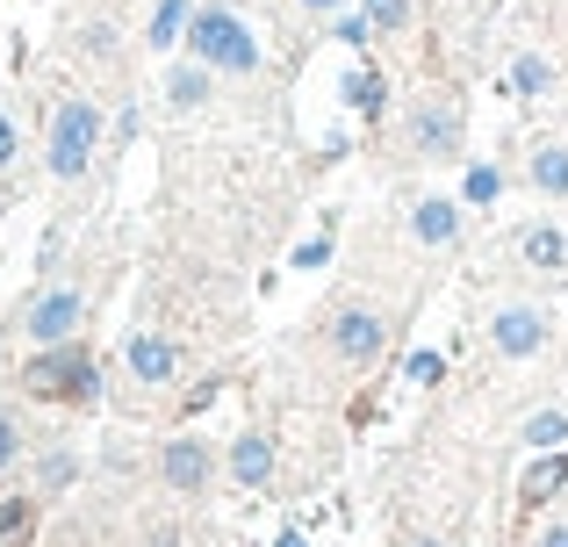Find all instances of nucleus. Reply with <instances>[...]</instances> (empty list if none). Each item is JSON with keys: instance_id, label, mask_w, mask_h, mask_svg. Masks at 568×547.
Instances as JSON below:
<instances>
[{"instance_id": "1", "label": "nucleus", "mask_w": 568, "mask_h": 547, "mask_svg": "<svg viewBox=\"0 0 568 547\" xmlns=\"http://www.w3.org/2000/svg\"><path fill=\"white\" fill-rule=\"evenodd\" d=\"M187 37H194V51H202L209 65H223V72H252L260 65V43H252V29L237 22L231 8H202L187 22Z\"/></svg>"}, {"instance_id": "2", "label": "nucleus", "mask_w": 568, "mask_h": 547, "mask_svg": "<svg viewBox=\"0 0 568 547\" xmlns=\"http://www.w3.org/2000/svg\"><path fill=\"white\" fill-rule=\"evenodd\" d=\"M29 396H43V404H87L94 396V361H87L80 346H51L43 361H29Z\"/></svg>"}, {"instance_id": "3", "label": "nucleus", "mask_w": 568, "mask_h": 547, "mask_svg": "<svg viewBox=\"0 0 568 547\" xmlns=\"http://www.w3.org/2000/svg\"><path fill=\"white\" fill-rule=\"evenodd\" d=\"M94 109L87 101H65V109L51 115V173L58 181H80L87 173V152H94Z\"/></svg>"}, {"instance_id": "4", "label": "nucleus", "mask_w": 568, "mask_h": 547, "mask_svg": "<svg viewBox=\"0 0 568 547\" xmlns=\"http://www.w3.org/2000/svg\"><path fill=\"white\" fill-rule=\"evenodd\" d=\"M72 324H80V295L72 288H51L29 303V332L43 338V346H58V338H72Z\"/></svg>"}, {"instance_id": "5", "label": "nucleus", "mask_w": 568, "mask_h": 547, "mask_svg": "<svg viewBox=\"0 0 568 547\" xmlns=\"http://www.w3.org/2000/svg\"><path fill=\"white\" fill-rule=\"evenodd\" d=\"M332 338H338V353H346V361H375L388 332H382V317H375V310H338Z\"/></svg>"}, {"instance_id": "6", "label": "nucleus", "mask_w": 568, "mask_h": 547, "mask_svg": "<svg viewBox=\"0 0 568 547\" xmlns=\"http://www.w3.org/2000/svg\"><path fill=\"white\" fill-rule=\"evenodd\" d=\"M173 367H181V353H173V346H166V338H159V332L130 338V375H138V382H166Z\"/></svg>"}, {"instance_id": "7", "label": "nucleus", "mask_w": 568, "mask_h": 547, "mask_svg": "<svg viewBox=\"0 0 568 547\" xmlns=\"http://www.w3.org/2000/svg\"><path fill=\"white\" fill-rule=\"evenodd\" d=\"M540 338H547V324L532 317V310H504V317H497V346L511 353V361H526V353H540Z\"/></svg>"}, {"instance_id": "8", "label": "nucleus", "mask_w": 568, "mask_h": 547, "mask_svg": "<svg viewBox=\"0 0 568 547\" xmlns=\"http://www.w3.org/2000/svg\"><path fill=\"white\" fill-rule=\"evenodd\" d=\"M166 483H181V490H202L209 483V447L202 439H173L166 447Z\"/></svg>"}, {"instance_id": "9", "label": "nucleus", "mask_w": 568, "mask_h": 547, "mask_svg": "<svg viewBox=\"0 0 568 547\" xmlns=\"http://www.w3.org/2000/svg\"><path fill=\"white\" fill-rule=\"evenodd\" d=\"M266 468H274V439H266V433H245L231 447V476L237 483H266Z\"/></svg>"}, {"instance_id": "10", "label": "nucleus", "mask_w": 568, "mask_h": 547, "mask_svg": "<svg viewBox=\"0 0 568 547\" xmlns=\"http://www.w3.org/2000/svg\"><path fill=\"white\" fill-rule=\"evenodd\" d=\"M526 260H532L540 274H561V267H568V231L532 224V231H526Z\"/></svg>"}, {"instance_id": "11", "label": "nucleus", "mask_w": 568, "mask_h": 547, "mask_svg": "<svg viewBox=\"0 0 568 547\" xmlns=\"http://www.w3.org/2000/svg\"><path fill=\"white\" fill-rule=\"evenodd\" d=\"M417 152H425V159H439V152H454V115H446V109H425V115H417Z\"/></svg>"}, {"instance_id": "12", "label": "nucleus", "mask_w": 568, "mask_h": 547, "mask_svg": "<svg viewBox=\"0 0 568 547\" xmlns=\"http://www.w3.org/2000/svg\"><path fill=\"white\" fill-rule=\"evenodd\" d=\"M561 483H568V462H561V454H547L540 468H526V505H547Z\"/></svg>"}, {"instance_id": "13", "label": "nucleus", "mask_w": 568, "mask_h": 547, "mask_svg": "<svg viewBox=\"0 0 568 547\" xmlns=\"http://www.w3.org/2000/svg\"><path fill=\"white\" fill-rule=\"evenodd\" d=\"M187 22H194V8H187V0H159V14H152V29H144V37H152L159 51H166V43L181 37Z\"/></svg>"}, {"instance_id": "14", "label": "nucleus", "mask_w": 568, "mask_h": 547, "mask_svg": "<svg viewBox=\"0 0 568 547\" xmlns=\"http://www.w3.org/2000/svg\"><path fill=\"white\" fill-rule=\"evenodd\" d=\"M417 239H425V245L454 239V202H417Z\"/></svg>"}, {"instance_id": "15", "label": "nucleus", "mask_w": 568, "mask_h": 547, "mask_svg": "<svg viewBox=\"0 0 568 547\" xmlns=\"http://www.w3.org/2000/svg\"><path fill=\"white\" fill-rule=\"evenodd\" d=\"M346 101H353L361 115H375V109H382V72H375V65H361V72L346 80Z\"/></svg>"}, {"instance_id": "16", "label": "nucleus", "mask_w": 568, "mask_h": 547, "mask_svg": "<svg viewBox=\"0 0 568 547\" xmlns=\"http://www.w3.org/2000/svg\"><path fill=\"white\" fill-rule=\"evenodd\" d=\"M532 181H540L547 195H568V152H540L532 159Z\"/></svg>"}, {"instance_id": "17", "label": "nucleus", "mask_w": 568, "mask_h": 547, "mask_svg": "<svg viewBox=\"0 0 568 547\" xmlns=\"http://www.w3.org/2000/svg\"><path fill=\"white\" fill-rule=\"evenodd\" d=\"M526 439H532V447H561V439H568V418H561V411H532Z\"/></svg>"}, {"instance_id": "18", "label": "nucleus", "mask_w": 568, "mask_h": 547, "mask_svg": "<svg viewBox=\"0 0 568 547\" xmlns=\"http://www.w3.org/2000/svg\"><path fill=\"white\" fill-rule=\"evenodd\" d=\"M166 94H173V109H194V101L209 94V80H202V72L187 65V72H173V80H166Z\"/></svg>"}, {"instance_id": "19", "label": "nucleus", "mask_w": 568, "mask_h": 547, "mask_svg": "<svg viewBox=\"0 0 568 547\" xmlns=\"http://www.w3.org/2000/svg\"><path fill=\"white\" fill-rule=\"evenodd\" d=\"M511 87H518V94H547V58H518Z\"/></svg>"}, {"instance_id": "20", "label": "nucleus", "mask_w": 568, "mask_h": 547, "mask_svg": "<svg viewBox=\"0 0 568 547\" xmlns=\"http://www.w3.org/2000/svg\"><path fill=\"white\" fill-rule=\"evenodd\" d=\"M367 22H375V29H403V22H410V0H367Z\"/></svg>"}, {"instance_id": "21", "label": "nucleus", "mask_w": 568, "mask_h": 547, "mask_svg": "<svg viewBox=\"0 0 568 547\" xmlns=\"http://www.w3.org/2000/svg\"><path fill=\"white\" fill-rule=\"evenodd\" d=\"M29 534V505H0V547H22Z\"/></svg>"}, {"instance_id": "22", "label": "nucleus", "mask_w": 568, "mask_h": 547, "mask_svg": "<svg viewBox=\"0 0 568 547\" xmlns=\"http://www.w3.org/2000/svg\"><path fill=\"white\" fill-rule=\"evenodd\" d=\"M489 195H497V166H475L468 173V202H489Z\"/></svg>"}, {"instance_id": "23", "label": "nucleus", "mask_w": 568, "mask_h": 547, "mask_svg": "<svg viewBox=\"0 0 568 547\" xmlns=\"http://www.w3.org/2000/svg\"><path fill=\"white\" fill-rule=\"evenodd\" d=\"M439 375H446L439 353H410V382H439Z\"/></svg>"}, {"instance_id": "24", "label": "nucleus", "mask_w": 568, "mask_h": 547, "mask_svg": "<svg viewBox=\"0 0 568 547\" xmlns=\"http://www.w3.org/2000/svg\"><path fill=\"white\" fill-rule=\"evenodd\" d=\"M14 152H22V138H14V115L0 109V166H14Z\"/></svg>"}, {"instance_id": "25", "label": "nucleus", "mask_w": 568, "mask_h": 547, "mask_svg": "<svg viewBox=\"0 0 568 547\" xmlns=\"http://www.w3.org/2000/svg\"><path fill=\"white\" fill-rule=\"evenodd\" d=\"M338 37H346V43H353V51H361V43H367V37H375V22H367V14H353V22H338Z\"/></svg>"}, {"instance_id": "26", "label": "nucleus", "mask_w": 568, "mask_h": 547, "mask_svg": "<svg viewBox=\"0 0 568 547\" xmlns=\"http://www.w3.org/2000/svg\"><path fill=\"white\" fill-rule=\"evenodd\" d=\"M14 454H22V433H14V425H8V418H0V468H8V462H14Z\"/></svg>"}, {"instance_id": "27", "label": "nucleus", "mask_w": 568, "mask_h": 547, "mask_svg": "<svg viewBox=\"0 0 568 547\" xmlns=\"http://www.w3.org/2000/svg\"><path fill=\"white\" fill-rule=\"evenodd\" d=\"M540 547H568V526H555V534H547V540H540Z\"/></svg>"}, {"instance_id": "28", "label": "nucleus", "mask_w": 568, "mask_h": 547, "mask_svg": "<svg viewBox=\"0 0 568 547\" xmlns=\"http://www.w3.org/2000/svg\"><path fill=\"white\" fill-rule=\"evenodd\" d=\"M281 547H303V534H281Z\"/></svg>"}, {"instance_id": "29", "label": "nucleus", "mask_w": 568, "mask_h": 547, "mask_svg": "<svg viewBox=\"0 0 568 547\" xmlns=\"http://www.w3.org/2000/svg\"><path fill=\"white\" fill-rule=\"evenodd\" d=\"M303 8H338V0H303Z\"/></svg>"}, {"instance_id": "30", "label": "nucleus", "mask_w": 568, "mask_h": 547, "mask_svg": "<svg viewBox=\"0 0 568 547\" xmlns=\"http://www.w3.org/2000/svg\"><path fill=\"white\" fill-rule=\"evenodd\" d=\"M425 547H432V540H425Z\"/></svg>"}]
</instances>
